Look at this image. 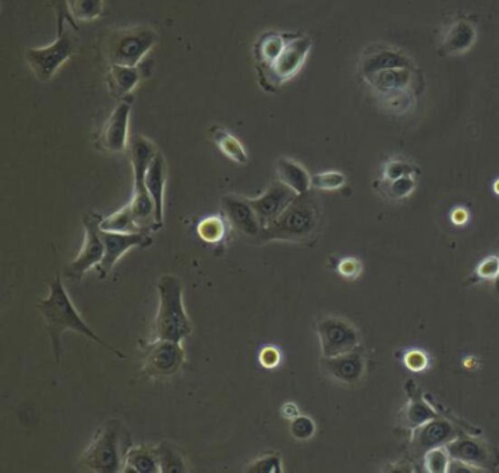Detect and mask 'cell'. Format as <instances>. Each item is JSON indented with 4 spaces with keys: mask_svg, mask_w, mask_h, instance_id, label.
Masks as SVG:
<instances>
[{
    "mask_svg": "<svg viewBox=\"0 0 499 473\" xmlns=\"http://www.w3.org/2000/svg\"><path fill=\"white\" fill-rule=\"evenodd\" d=\"M446 451L451 459H457L461 462L476 466L482 472L484 470H495L499 468V454L494 447L489 446L486 441L475 437L473 434L458 435L451 443L446 444Z\"/></svg>",
    "mask_w": 499,
    "mask_h": 473,
    "instance_id": "13",
    "label": "cell"
},
{
    "mask_svg": "<svg viewBox=\"0 0 499 473\" xmlns=\"http://www.w3.org/2000/svg\"><path fill=\"white\" fill-rule=\"evenodd\" d=\"M130 163L134 170V195L130 199V210L134 214L135 222L142 232H156V208L154 201L145 187V173L149 170V163L153 160L158 150L153 142L135 135L130 141Z\"/></svg>",
    "mask_w": 499,
    "mask_h": 473,
    "instance_id": "5",
    "label": "cell"
},
{
    "mask_svg": "<svg viewBox=\"0 0 499 473\" xmlns=\"http://www.w3.org/2000/svg\"><path fill=\"white\" fill-rule=\"evenodd\" d=\"M50 8L53 9L56 14V28H58V35H61L65 31V23L73 30H78V24L73 21L71 16V12L68 8V0H49Z\"/></svg>",
    "mask_w": 499,
    "mask_h": 473,
    "instance_id": "39",
    "label": "cell"
},
{
    "mask_svg": "<svg viewBox=\"0 0 499 473\" xmlns=\"http://www.w3.org/2000/svg\"><path fill=\"white\" fill-rule=\"evenodd\" d=\"M158 311L154 321L153 339L180 342L192 333L191 320L183 308L182 280L173 275H161L157 283Z\"/></svg>",
    "mask_w": 499,
    "mask_h": 473,
    "instance_id": "4",
    "label": "cell"
},
{
    "mask_svg": "<svg viewBox=\"0 0 499 473\" xmlns=\"http://www.w3.org/2000/svg\"><path fill=\"white\" fill-rule=\"evenodd\" d=\"M132 97L120 100L115 111L104 123L103 130L100 134L99 145L107 153H122L128 147V130H130V109Z\"/></svg>",
    "mask_w": 499,
    "mask_h": 473,
    "instance_id": "17",
    "label": "cell"
},
{
    "mask_svg": "<svg viewBox=\"0 0 499 473\" xmlns=\"http://www.w3.org/2000/svg\"><path fill=\"white\" fill-rule=\"evenodd\" d=\"M403 362L412 372H420V371L427 370V365H429V359H427L425 352L408 351L404 355Z\"/></svg>",
    "mask_w": 499,
    "mask_h": 473,
    "instance_id": "42",
    "label": "cell"
},
{
    "mask_svg": "<svg viewBox=\"0 0 499 473\" xmlns=\"http://www.w3.org/2000/svg\"><path fill=\"white\" fill-rule=\"evenodd\" d=\"M322 222L320 203L312 191L296 197L275 222L263 227L256 244L271 241L308 242L317 235Z\"/></svg>",
    "mask_w": 499,
    "mask_h": 473,
    "instance_id": "2",
    "label": "cell"
},
{
    "mask_svg": "<svg viewBox=\"0 0 499 473\" xmlns=\"http://www.w3.org/2000/svg\"><path fill=\"white\" fill-rule=\"evenodd\" d=\"M339 273L344 279L353 280L362 273V263L356 258H344L339 263Z\"/></svg>",
    "mask_w": 499,
    "mask_h": 473,
    "instance_id": "43",
    "label": "cell"
},
{
    "mask_svg": "<svg viewBox=\"0 0 499 473\" xmlns=\"http://www.w3.org/2000/svg\"><path fill=\"white\" fill-rule=\"evenodd\" d=\"M377 96L387 92H400V90H413L416 81V68H394L372 73L365 77Z\"/></svg>",
    "mask_w": 499,
    "mask_h": 473,
    "instance_id": "24",
    "label": "cell"
},
{
    "mask_svg": "<svg viewBox=\"0 0 499 473\" xmlns=\"http://www.w3.org/2000/svg\"><path fill=\"white\" fill-rule=\"evenodd\" d=\"M260 363L264 368H275L282 361V353L279 349L274 346H265L263 351L260 352Z\"/></svg>",
    "mask_w": 499,
    "mask_h": 473,
    "instance_id": "44",
    "label": "cell"
},
{
    "mask_svg": "<svg viewBox=\"0 0 499 473\" xmlns=\"http://www.w3.org/2000/svg\"><path fill=\"white\" fill-rule=\"evenodd\" d=\"M277 179L287 187L292 188L296 194H305L311 191L312 184V176L309 175L303 166L299 165L298 161L282 157L277 161Z\"/></svg>",
    "mask_w": 499,
    "mask_h": 473,
    "instance_id": "26",
    "label": "cell"
},
{
    "mask_svg": "<svg viewBox=\"0 0 499 473\" xmlns=\"http://www.w3.org/2000/svg\"><path fill=\"white\" fill-rule=\"evenodd\" d=\"M315 422L309 416L299 415L292 420L290 432L296 439H309L315 434Z\"/></svg>",
    "mask_w": 499,
    "mask_h": 473,
    "instance_id": "40",
    "label": "cell"
},
{
    "mask_svg": "<svg viewBox=\"0 0 499 473\" xmlns=\"http://www.w3.org/2000/svg\"><path fill=\"white\" fill-rule=\"evenodd\" d=\"M346 176L340 172H324L312 176V188L321 191H334L346 185Z\"/></svg>",
    "mask_w": 499,
    "mask_h": 473,
    "instance_id": "37",
    "label": "cell"
},
{
    "mask_svg": "<svg viewBox=\"0 0 499 473\" xmlns=\"http://www.w3.org/2000/svg\"><path fill=\"white\" fill-rule=\"evenodd\" d=\"M448 473H476L482 472L476 466L469 465V463L461 462L457 459H451L450 465H448Z\"/></svg>",
    "mask_w": 499,
    "mask_h": 473,
    "instance_id": "45",
    "label": "cell"
},
{
    "mask_svg": "<svg viewBox=\"0 0 499 473\" xmlns=\"http://www.w3.org/2000/svg\"><path fill=\"white\" fill-rule=\"evenodd\" d=\"M157 456L160 462V472L163 473H183L187 472V454L183 453L182 449L176 444L164 441L160 446H157Z\"/></svg>",
    "mask_w": 499,
    "mask_h": 473,
    "instance_id": "29",
    "label": "cell"
},
{
    "mask_svg": "<svg viewBox=\"0 0 499 473\" xmlns=\"http://www.w3.org/2000/svg\"><path fill=\"white\" fill-rule=\"evenodd\" d=\"M68 8L73 21L88 23L94 21L104 14L103 0H68Z\"/></svg>",
    "mask_w": 499,
    "mask_h": 473,
    "instance_id": "32",
    "label": "cell"
},
{
    "mask_svg": "<svg viewBox=\"0 0 499 473\" xmlns=\"http://www.w3.org/2000/svg\"><path fill=\"white\" fill-rule=\"evenodd\" d=\"M103 217L100 214L88 213L84 216V245L77 258L66 267L65 275L69 279L80 282L87 271L101 263L104 258V244L100 235V225Z\"/></svg>",
    "mask_w": 499,
    "mask_h": 473,
    "instance_id": "11",
    "label": "cell"
},
{
    "mask_svg": "<svg viewBox=\"0 0 499 473\" xmlns=\"http://www.w3.org/2000/svg\"><path fill=\"white\" fill-rule=\"evenodd\" d=\"M158 35L149 27H132L106 35L103 53L110 65L138 66L156 46Z\"/></svg>",
    "mask_w": 499,
    "mask_h": 473,
    "instance_id": "6",
    "label": "cell"
},
{
    "mask_svg": "<svg viewBox=\"0 0 499 473\" xmlns=\"http://www.w3.org/2000/svg\"><path fill=\"white\" fill-rule=\"evenodd\" d=\"M226 220L225 216H210L201 220L198 225V235L202 241L206 244H218L223 241L226 235Z\"/></svg>",
    "mask_w": 499,
    "mask_h": 473,
    "instance_id": "33",
    "label": "cell"
},
{
    "mask_svg": "<svg viewBox=\"0 0 499 473\" xmlns=\"http://www.w3.org/2000/svg\"><path fill=\"white\" fill-rule=\"evenodd\" d=\"M416 187H417V182H416V178L413 175L403 176V178H398V179L396 180H389V182L382 180L381 184L382 192H384L389 198L396 199V201L408 198V195L413 194Z\"/></svg>",
    "mask_w": 499,
    "mask_h": 473,
    "instance_id": "34",
    "label": "cell"
},
{
    "mask_svg": "<svg viewBox=\"0 0 499 473\" xmlns=\"http://www.w3.org/2000/svg\"><path fill=\"white\" fill-rule=\"evenodd\" d=\"M123 472H160V462H158L156 447H130V450L126 454Z\"/></svg>",
    "mask_w": 499,
    "mask_h": 473,
    "instance_id": "27",
    "label": "cell"
},
{
    "mask_svg": "<svg viewBox=\"0 0 499 473\" xmlns=\"http://www.w3.org/2000/svg\"><path fill=\"white\" fill-rule=\"evenodd\" d=\"M463 425L465 424L453 422V420L439 416V418L427 420L420 427L415 428L412 431V439L408 444L410 456L415 459L416 462L423 463V458L427 451L438 449V447H446L454 439H457L458 435L465 432L463 430Z\"/></svg>",
    "mask_w": 499,
    "mask_h": 473,
    "instance_id": "9",
    "label": "cell"
},
{
    "mask_svg": "<svg viewBox=\"0 0 499 473\" xmlns=\"http://www.w3.org/2000/svg\"><path fill=\"white\" fill-rule=\"evenodd\" d=\"M145 187L154 201L156 208L157 229L164 225V188H166V160L163 154L157 151L153 160L149 163V170L145 173Z\"/></svg>",
    "mask_w": 499,
    "mask_h": 473,
    "instance_id": "25",
    "label": "cell"
},
{
    "mask_svg": "<svg viewBox=\"0 0 499 473\" xmlns=\"http://www.w3.org/2000/svg\"><path fill=\"white\" fill-rule=\"evenodd\" d=\"M416 175V168L412 163H408L406 160H391L384 166L382 170V180L389 182V180H396L403 176Z\"/></svg>",
    "mask_w": 499,
    "mask_h": 473,
    "instance_id": "38",
    "label": "cell"
},
{
    "mask_svg": "<svg viewBox=\"0 0 499 473\" xmlns=\"http://www.w3.org/2000/svg\"><path fill=\"white\" fill-rule=\"evenodd\" d=\"M282 415L286 420H294L296 416H299V408L294 403H284L282 408Z\"/></svg>",
    "mask_w": 499,
    "mask_h": 473,
    "instance_id": "47",
    "label": "cell"
},
{
    "mask_svg": "<svg viewBox=\"0 0 499 473\" xmlns=\"http://www.w3.org/2000/svg\"><path fill=\"white\" fill-rule=\"evenodd\" d=\"M476 37L475 24L467 18H458L446 27V33L442 35L439 53L442 56L465 53L476 43Z\"/></svg>",
    "mask_w": 499,
    "mask_h": 473,
    "instance_id": "21",
    "label": "cell"
},
{
    "mask_svg": "<svg viewBox=\"0 0 499 473\" xmlns=\"http://www.w3.org/2000/svg\"><path fill=\"white\" fill-rule=\"evenodd\" d=\"M408 396V403L404 406L400 415V425L404 430H415L427 420L442 416L441 413L429 405L427 396L420 391L419 386L413 380H408L404 384Z\"/></svg>",
    "mask_w": 499,
    "mask_h": 473,
    "instance_id": "20",
    "label": "cell"
},
{
    "mask_svg": "<svg viewBox=\"0 0 499 473\" xmlns=\"http://www.w3.org/2000/svg\"><path fill=\"white\" fill-rule=\"evenodd\" d=\"M149 75V65H110L106 75L107 87L116 99H126Z\"/></svg>",
    "mask_w": 499,
    "mask_h": 473,
    "instance_id": "22",
    "label": "cell"
},
{
    "mask_svg": "<svg viewBox=\"0 0 499 473\" xmlns=\"http://www.w3.org/2000/svg\"><path fill=\"white\" fill-rule=\"evenodd\" d=\"M100 235H101L104 244V258L97 265L100 279H106L107 275H110V271L115 267V264L122 258L125 252L137 248V246L147 248V246L153 244L151 233L147 232H107V230L100 227Z\"/></svg>",
    "mask_w": 499,
    "mask_h": 473,
    "instance_id": "14",
    "label": "cell"
},
{
    "mask_svg": "<svg viewBox=\"0 0 499 473\" xmlns=\"http://www.w3.org/2000/svg\"><path fill=\"white\" fill-rule=\"evenodd\" d=\"M318 336H320L322 356L343 355L347 352L360 346V333L355 325L340 317H324L318 321Z\"/></svg>",
    "mask_w": 499,
    "mask_h": 473,
    "instance_id": "12",
    "label": "cell"
},
{
    "mask_svg": "<svg viewBox=\"0 0 499 473\" xmlns=\"http://www.w3.org/2000/svg\"><path fill=\"white\" fill-rule=\"evenodd\" d=\"M100 227L107 232H119V233H138L142 232L139 229V226L135 222L134 214L130 210V206L122 207L120 210L111 214L109 217L101 220Z\"/></svg>",
    "mask_w": 499,
    "mask_h": 473,
    "instance_id": "31",
    "label": "cell"
},
{
    "mask_svg": "<svg viewBox=\"0 0 499 473\" xmlns=\"http://www.w3.org/2000/svg\"><path fill=\"white\" fill-rule=\"evenodd\" d=\"M296 197H298V194L292 188L277 179L260 197L248 199L252 208L255 211L256 217L260 220L261 226L267 227L282 216L283 211L286 210Z\"/></svg>",
    "mask_w": 499,
    "mask_h": 473,
    "instance_id": "18",
    "label": "cell"
},
{
    "mask_svg": "<svg viewBox=\"0 0 499 473\" xmlns=\"http://www.w3.org/2000/svg\"><path fill=\"white\" fill-rule=\"evenodd\" d=\"M494 282H495V292L496 294H499V273H498V277H496V279L494 280Z\"/></svg>",
    "mask_w": 499,
    "mask_h": 473,
    "instance_id": "48",
    "label": "cell"
},
{
    "mask_svg": "<svg viewBox=\"0 0 499 473\" xmlns=\"http://www.w3.org/2000/svg\"><path fill=\"white\" fill-rule=\"evenodd\" d=\"M394 68H415V63L400 50L387 46L369 47L359 62V71L363 78Z\"/></svg>",
    "mask_w": 499,
    "mask_h": 473,
    "instance_id": "19",
    "label": "cell"
},
{
    "mask_svg": "<svg viewBox=\"0 0 499 473\" xmlns=\"http://www.w3.org/2000/svg\"><path fill=\"white\" fill-rule=\"evenodd\" d=\"M185 363V351L180 342L157 339L145 344L142 351V371L151 378H170Z\"/></svg>",
    "mask_w": 499,
    "mask_h": 473,
    "instance_id": "10",
    "label": "cell"
},
{
    "mask_svg": "<svg viewBox=\"0 0 499 473\" xmlns=\"http://www.w3.org/2000/svg\"><path fill=\"white\" fill-rule=\"evenodd\" d=\"M467 220H469V213H467L465 208L458 207V208H456V210L451 213V222H453L454 225H465Z\"/></svg>",
    "mask_w": 499,
    "mask_h": 473,
    "instance_id": "46",
    "label": "cell"
},
{
    "mask_svg": "<svg viewBox=\"0 0 499 473\" xmlns=\"http://www.w3.org/2000/svg\"><path fill=\"white\" fill-rule=\"evenodd\" d=\"M381 107L391 115H406L415 107V92L413 90H400V92H387L378 96Z\"/></svg>",
    "mask_w": 499,
    "mask_h": 473,
    "instance_id": "30",
    "label": "cell"
},
{
    "mask_svg": "<svg viewBox=\"0 0 499 473\" xmlns=\"http://www.w3.org/2000/svg\"><path fill=\"white\" fill-rule=\"evenodd\" d=\"M75 49L77 46L71 30L65 28V31L58 35L50 46L28 49L25 59L35 77L43 82H49L54 77V73L58 72V69L68 59L72 58Z\"/></svg>",
    "mask_w": 499,
    "mask_h": 473,
    "instance_id": "8",
    "label": "cell"
},
{
    "mask_svg": "<svg viewBox=\"0 0 499 473\" xmlns=\"http://www.w3.org/2000/svg\"><path fill=\"white\" fill-rule=\"evenodd\" d=\"M499 273V256H492L485 258L477 265L476 277L479 280H495Z\"/></svg>",
    "mask_w": 499,
    "mask_h": 473,
    "instance_id": "41",
    "label": "cell"
},
{
    "mask_svg": "<svg viewBox=\"0 0 499 473\" xmlns=\"http://www.w3.org/2000/svg\"><path fill=\"white\" fill-rule=\"evenodd\" d=\"M312 39L303 33H289L286 46L282 50L277 61L273 63L267 72L258 77V84L264 92H279L283 84L296 77L302 66L308 58L309 52L312 49Z\"/></svg>",
    "mask_w": 499,
    "mask_h": 473,
    "instance_id": "7",
    "label": "cell"
},
{
    "mask_svg": "<svg viewBox=\"0 0 499 473\" xmlns=\"http://www.w3.org/2000/svg\"><path fill=\"white\" fill-rule=\"evenodd\" d=\"M132 447L130 432L118 420H109L97 430L91 444L81 456V465L99 473H118L125 469L126 454Z\"/></svg>",
    "mask_w": 499,
    "mask_h": 473,
    "instance_id": "3",
    "label": "cell"
},
{
    "mask_svg": "<svg viewBox=\"0 0 499 473\" xmlns=\"http://www.w3.org/2000/svg\"><path fill=\"white\" fill-rule=\"evenodd\" d=\"M221 210L227 223L239 235L248 237L249 241H258L263 232V226L256 217L248 198H244L240 195H225L221 198Z\"/></svg>",
    "mask_w": 499,
    "mask_h": 473,
    "instance_id": "15",
    "label": "cell"
},
{
    "mask_svg": "<svg viewBox=\"0 0 499 473\" xmlns=\"http://www.w3.org/2000/svg\"><path fill=\"white\" fill-rule=\"evenodd\" d=\"M321 370L328 377L346 386H356L362 381L366 371V356L362 344L343 355L322 356Z\"/></svg>",
    "mask_w": 499,
    "mask_h": 473,
    "instance_id": "16",
    "label": "cell"
},
{
    "mask_svg": "<svg viewBox=\"0 0 499 473\" xmlns=\"http://www.w3.org/2000/svg\"><path fill=\"white\" fill-rule=\"evenodd\" d=\"M211 140L216 142L218 150L226 157H229L230 160L235 161L237 165H246L248 163V154L244 149L242 142L237 140L235 135L230 134L229 130L221 128V126L214 125L210 128Z\"/></svg>",
    "mask_w": 499,
    "mask_h": 473,
    "instance_id": "28",
    "label": "cell"
},
{
    "mask_svg": "<svg viewBox=\"0 0 499 473\" xmlns=\"http://www.w3.org/2000/svg\"><path fill=\"white\" fill-rule=\"evenodd\" d=\"M245 470L249 473L283 472L282 456L279 453L263 454L256 460H254L251 465L246 466Z\"/></svg>",
    "mask_w": 499,
    "mask_h": 473,
    "instance_id": "36",
    "label": "cell"
},
{
    "mask_svg": "<svg viewBox=\"0 0 499 473\" xmlns=\"http://www.w3.org/2000/svg\"><path fill=\"white\" fill-rule=\"evenodd\" d=\"M37 309L43 314L44 321H46V330L49 333L52 346H53L54 358L56 362H61L62 352V336L63 333L71 332L80 333L82 336L96 342L100 346H103L107 351L115 353L119 358H126L122 352L113 348L110 344H107L104 340L97 336L94 330L88 327L87 323L82 320L77 308L73 306L72 301L69 298L63 283H62L61 275H56L50 282V294L47 298L37 301Z\"/></svg>",
    "mask_w": 499,
    "mask_h": 473,
    "instance_id": "1",
    "label": "cell"
},
{
    "mask_svg": "<svg viewBox=\"0 0 499 473\" xmlns=\"http://www.w3.org/2000/svg\"><path fill=\"white\" fill-rule=\"evenodd\" d=\"M450 454L446 447H438L434 450L427 451L423 458V466L429 473H446L450 465Z\"/></svg>",
    "mask_w": 499,
    "mask_h": 473,
    "instance_id": "35",
    "label": "cell"
},
{
    "mask_svg": "<svg viewBox=\"0 0 499 473\" xmlns=\"http://www.w3.org/2000/svg\"><path fill=\"white\" fill-rule=\"evenodd\" d=\"M289 33H279V31H265L258 37L254 44V61L258 77L267 72L279 58L282 50L286 46Z\"/></svg>",
    "mask_w": 499,
    "mask_h": 473,
    "instance_id": "23",
    "label": "cell"
},
{
    "mask_svg": "<svg viewBox=\"0 0 499 473\" xmlns=\"http://www.w3.org/2000/svg\"><path fill=\"white\" fill-rule=\"evenodd\" d=\"M494 191H495L496 194L499 195V179L496 180L495 184H494Z\"/></svg>",
    "mask_w": 499,
    "mask_h": 473,
    "instance_id": "49",
    "label": "cell"
}]
</instances>
